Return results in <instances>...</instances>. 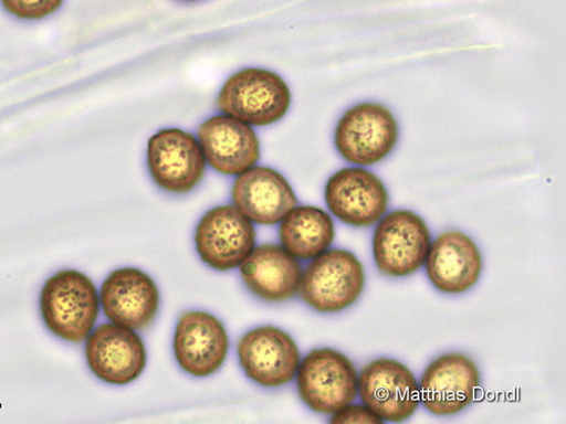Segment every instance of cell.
I'll return each instance as SVG.
<instances>
[{
  "instance_id": "1",
  "label": "cell",
  "mask_w": 566,
  "mask_h": 424,
  "mask_svg": "<svg viewBox=\"0 0 566 424\" xmlns=\"http://www.w3.org/2000/svg\"><path fill=\"white\" fill-rule=\"evenodd\" d=\"M99 293L92 279L76 269H64L45 280L40 312L46 328L70 343H82L101 314Z\"/></svg>"
},
{
  "instance_id": "2",
  "label": "cell",
  "mask_w": 566,
  "mask_h": 424,
  "mask_svg": "<svg viewBox=\"0 0 566 424\" xmlns=\"http://www.w3.org/2000/svg\"><path fill=\"white\" fill-rule=\"evenodd\" d=\"M293 104L289 83L277 73L261 68H242L221 86L217 107L221 114L252 127H268L287 116Z\"/></svg>"
},
{
  "instance_id": "3",
  "label": "cell",
  "mask_w": 566,
  "mask_h": 424,
  "mask_svg": "<svg viewBox=\"0 0 566 424\" xmlns=\"http://www.w3.org/2000/svg\"><path fill=\"white\" fill-rule=\"evenodd\" d=\"M365 271L356 255L346 250H327L311 259L302 274L300 295L318 312L343 311L363 295Z\"/></svg>"
},
{
  "instance_id": "4",
  "label": "cell",
  "mask_w": 566,
  "mask_h": 424,
  "mask_svg": "<svg viewBox=\"0 0 566 424\" xmlns=\"http://www.w3.org/2000/svg\"><path fill=\"white\" fill-rule=\"evenodd\" d=\"M399 123L381 104L363 103L339 119L334 135L338 153L357 167H370L387 159L398 145Z\"/></svg>"
},
{
  "instance_id": "5",
  "label": "cell",
  "mask_w": 566,
  "mask_h": 424,
  "mask_svg": "<svg viewBox=\"0 0 566 424\" xmlns=\"http://www.w3.org/2000/svg\"><path fill=\"white\" fill-rule=\"evenodd\" d=\"M297 390L306 406L333 415L358 396V372L344 353L329 348L312 350L296 373Z\"/></svg>"
},
{
  "instance_id": "6",
  "label": "cell",
  "mask_w": 566,
  "mask_h": 424,
  "mask_svg": "<svg viewBox=\"0 0 566 424\" xmlns=\"http://www.w3.org/2000/svg\"><path fill=\"white\" fill-rule=\"evenodd\" d=\"M147 165L160 190L175 195L195 191L208 166L198 137L177 127L160 129L149 138Z\"/></svg>"
},
{
  "instance_id": "7",
  "label": "cell",
  "mask_w": 566,
  "mask_h": 424,
  "mask_svg": "<svg viewBox=\"0 0 566 424\" xmlns=\"http://www.w3.org/2000/svg\"><path fill=\"white\" fill-rule=\"evenodd\" d=\"M431 244V232L421 216L412 211L396 210L377 222L373 256L382 274L405 277L423 266Z\"/></svg>"
},
{
  "instance_id": "8",
  "label": "cell",
  "mask_w": 566,
  "mask_h": 424,
  "mask_svg": "<svg viewBox=\"0 0 566 424\" xmlns=\"http://www.w3.org/2000/svg\"><path fill=\"white\" fill-rule=\"evenodd\" d=\"M324 199L333 215L354 227H369L388 212L390 195L381 178L364 167L338 170L325 184Z\"/></svg>"
},
{
  "instance_id": "9",
  "label": "cell",
  "mask_w": 566,
  "mask_h": 424,
  "mask_svg": "<svg viewBox=\"0 0 566 424\" xmlns=\"http://www.w3.org/2000/svg\"><path fill=\"white\" fill-rule=\"evenodd\" d=\"M197 252L218 272L239 268L256 247V230L234 205L209 210L196 230Z\"/></svg>"
},
{
  "instance_id": "10",
  "label": "cell",
  "mask_w": 566,
  "mask_h": 424,
  "mask_svg": "<svg viewBox=\"0 0 566 424\" xmlns=\"http://www.w3.org/2000/svg\"><path fill=\"white\" fill-rule=\"evenodd\" d=\"M84 351L93 374L111 385L124 386L135 382L147 367L144 340L134 329L112 321L93 329Z\"/></svg>"
},
{
  "instance_id": "11",
  "label": "cell",
  "mask_w": 566,
  "mask_h": 424,
  "mask_svg": "<svg viewBox=\"0 0 566 424\" xmlns=\"http://www.w3.org/2000/svg\"><path fill=\"white\" fill-rule=\"evenodd\" d=\"M358 395L384 423L410 418L420 405L419 385L412 371L398 360L381 358L358 374Z\"/></svg>"
},
{
  "instance_id": "12",
  "label": "cell",
  "mask_w": 566,
  "mask_h": 424,
  "mask_svg": "<svg viewBox=\"0 0 566 424\" xmlns=\"http://www.w3.org/2000/svg\"><path fill=\"white\" fill-rule=\"evenodd\" d=\"M482 375L473 360L447 353L430 363L419 385L420 404L437 416H453L478 399Z\"/></svg>"
},
{
  "instance_id": "13",
  "label": "cell",
  "mask_w": 566,
  "mask_h": 424,
  "mask_svg": "<svg viewBox=\"0 0 566 424\" xmlns=\"http://www.w3.org/2000/svg\"><path fill=\"white\" fill-rule=\"evenodd\" d=\"M238 354L249 379L265 389H277L291 383L302 360L293 338L271 325L251 329L240 340Z\"/></svg>"
},
{
  "instance_id": "14",
  "label": "cell",
  "mask_w": 566,
  "mask_h": 424,
  "mask_svg": "<svg viewBox=\"0 0 566 424\" xmlns=\"http://www.w3.org/2000/svg\"><path fill=\"white\" fill-rule=\"evenodd\" d=\"M174 354L188 374L206 379L223 365L229 351L224 325L216 316L201 310L182 314L174 335Z\"/></svg>"
},
{
  "instance_id": "15",
  "label": "cell",
  "mask_w": 566,
  "mask_h": 424,
  "mask_svg": "<svg viewBox=\"0 0 566 424\" xmlns=\"http://www.w3.org/2000/svg\"><path fill=\"white\" fill-rule=\"evenodd\" d=\"M101 307L107 319L134 331L149 327L160 307V293L154 278L136 267L112 272L104 280Z\"/></svg>"
},
{
  "instance_id": "16",
  "label": "cell",
  "mask_w": 566,
  "mask_h": 424,
  "mask_svg": "<svg viewBox=\"0 0 566 424\" xmlns=\"http://www.w3.org/2000/svg\"><path fill=\"white\" fill-rule=\"evenodd\" d=\"M198 139L208 166L223 176L238 177L255 167L261 158L254 127L224 114L205 120Z\"/></svg>"
},
{
  "instance_id": "17",
  "label": "cell",
  "mask_w": 566,
  "mask_h": 424,
  "mask_svg": "<svg viewBox=\"0 0 566 424\" xmlns=\"http://www.w3.org/2000/svg\"><path fill=\"white\" fill-rule=\"evenodd\" d=\"M231 199L234 208L252 223L265 226L279 224L298 202L287 178L264 166H255L238 176Z\"/></svg>"
},
{
  "instance_id": "18",
  "label": "cell",
  "mask_w": 566,
  "mask_h": 424,
  "mask_svg": "<svg viewBox=\"0 0 566 424\" xmlns=\"http://www.w3.org/2000/svg\"><path fill=\"white\" fill-rule=\"evenodd\" d=\"M423 266L436 289L460 295L476 286L483 271V258L475 242L467 234L448 231L431 244Z\"/></svg>"
},
{
  "instance_id": "19",
  "label": "cell",
  "mask_w": 566,
  "mask_h": 424,
  "mask_svg": "<svg viewBox=\"0 0 566 424\" xmlns=\"http://www.w3.org/2000/svg\"><path fill=\"white\" fill-rule=\"evenodd\" d=\"M240 269L248 289L263 301H287L300 292L303 274L300 259L281 245L255 247Z\"/></svg>"
},
{
  "instance_id": "20",
  "label": "cell",
  "mask_w": 566,
  "mask_h": 424,
  "mask_svg": "<svg viewBox=\"0 0 566 424\" xmlns=\"http://www.w3.org/2000/svg\"><path fill=\"white\" fill-rule=\"evenodd\" d=\"M336 224L332 215L314 205H296L279 223L280 245L300 261H311L332 248Z\"/></svg>"
},
{
  "instance_id": "21",
  "label": "cell",
  "mask_w": 566,
  "mask_h": 424,
  "mask_svg": "<svg viewBox=\"0 0 566 424\" xmlns=\"http://www.w3.org/2000/svg\"><path fill=\"white\" fill-rule=\"evenodd\" d=\"M65 0H0L3 9L22 21H40L56 13Z\"/></svg>"
},
{
  "instance_id": "22",
  "label": "cell",
  "mask_w": 566,
  "mask_h": 424,
  "mask_svg": "<svg viewBox=\"0 0 566 424\" xmlns=\"http://www.w3.org/2000/svg\"><path fill=\"white\" fill-rule=\"evenodd\" d=\"M335 424H382L384 421L374 414L365 404H348L333 414Z\"/></svg>"
},
{
  "instance_id": "23",
  "label": "cell",
  "mask_w": 566,
  "mask_h": 424,
  "mask_svg": "<svg viewBox=\"0 0 566 424\" xmlns=\"http://www.w3.org/2000/svg\"><path fill=\"white\" fill-rule=\"evenodd\" d=\"M181 2H191V3H195V2H200V0H181Z\"/></svg>"
}]
</instances>
